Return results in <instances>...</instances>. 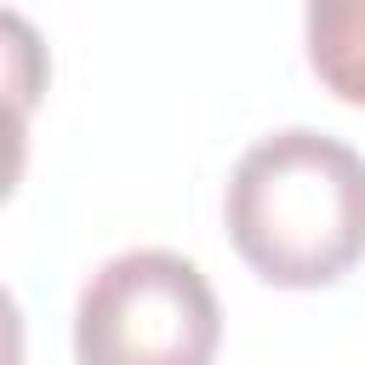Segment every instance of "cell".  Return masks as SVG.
<instances>
[{"instance_id":"obj_1","label":"cell","mask_w":365,"mask_h":365,"mask_svg":"<svg viewBox=\"0 0 365 365\" xmlns=\"http://www.w3.org/2000/svg\"><path fill=\"white\" fill-rule=\"evenodd\" d=\"M222 222L257 279L336 285L365 257V154L314 125L257 137L228 171Z\"/></svg>"},{"instance_id":"obj_2","label":"cell","mask_w":365,"mask_h":365,"mask_svg":"<svg viewBox=\"0 0 365 365\" xmlns=\"http://www.w3.org/2000/svg\"><path fill=\"white\" fill-rule=\"evenodd\" d=\"M217 342V291L182 251L137 245L80 285L74 365H211Z\"/></svg>"},{"instance_id":"obj_3","label":"cell","mask_w":365,"mask_h":365,"mask_svg":"<svg viewBox=\"0 0 365 365\" xmlns=\"http://www.w3.org/2000/svg\"><path fill=\"white\" fill-rule=\"evenodd\" d=\"M308 6V68L319 86L365 108V0H302Z\"/></svg>"}]
</instances>
